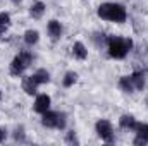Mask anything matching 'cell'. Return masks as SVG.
<instances>
[{"instance_id":"17","label":"cell","mask_w":148,"mask_h":146,"mask_svg":"<svg viewBox=\"0 0 148 146\" xmlns=\"http://www.w3.org/2000/svg\"><path fill=\"white\" fill-rule=\"evenodd\" d=\"M107 36H109V35L97 31V33H93V36H91V41L95 43V46H97L98 50H105V46H107Z\"/></svg>"},{"instance_id":"5","label":"cell","mask_w":148,"mask_h":146,"mask_svg":"<svg viewBox=\"0 0 148 146\" xmlns=\"http://www.w3.org/2000/svg\"><path fill=\"white\" fill-rule=\"evenodd\" d=\"M95 132L103 143H107V145H114L115 143V131H114V126H112L110 120L98 119L95 122Z\"/></svg>"},{"instance_id":"21","label":"cell","mask_w":148,"mask_h":146,"mask_svg":"<svg viewBox=\"0 0 148 146\" xmlns=\"http://www.w3.org/2000/svg\"><path fill=\"white\" fill-rule=\"evenodd\" d=\"M64 141H66L67 145H71V146H74V145H79V143H81L74 129H71V131H67V132H66V138H64Z\"/></svg>"},{"instance_id":"18","label":"cell","mask_w":148,"mask_h":146,"mask_svg":"<svg viewBox=\"0 0 148 146\" xmlns=\"http://www.w3.org/2000/svg\"><path fill=\"white\" fill-rule=\"evenodd\" d=\"M77 77H79L77 72H74V71H67V72L64 74V77H62V86L67 88V89L73 88L74 84L77 83Z\"/></svg>"},{"instance_id":"24","label":"cell","mask_w":148,"mask_h":146,"mask_svg":"<svg viewBox=\"0 0 148 146\" xmlns=\"http://www.w3.org/2000/svg\"><path fill=\"white\" fill-rule=\"evenodd\" d=\"M2 100H3V91H2V88H0V103H2Z\"/></svg>"},{"instance_id":"7","label":"cell","mask_w":148,"mask_h":146,"mask_svg":"<svg viewBox=\"0 0 148 146\" xmlns=\"http://www.w3.org/2000/svg\"><path fill=\"white\" fill-rule=\"evenodd\" d=\"M52 107V98H50V95H47V93H40L35 96V102H33V112L38 113V115H41V113H45L47 110H50Z\"/></svg>"},{"instance_id":"14","label":"cell","mask_w":148,"mask_h":146,"mask_svg":"<svg viewBox=\"0 0 148 146\" xmlns=\"http://www.w3.org/2000/svg\"><path fill=\"white\" fill-rule=\"evenodd\" d=\"M71 53H73V57L76 60H86L88 59V48L83 41H74Z\"/></svg>"},{"instance_id":"20","label":"cell","mask_w":148,"mask_h":146,"mask_svg":"<svg viewBox=\"0 0 148 146\" xmlns=\"http://www.w3.org/2000/svg\"><path fill=\"white\" fill-rule=\"evenodd\" d=\"M12 139L16 143H26V129L24 126H16L12 131Z\"/></svg>"},{"instance_id":"10","label":"cell","mask_w":148,"mask_h":146,"mask_svg":"<svg viewBox=\"0 0 148 146\" xmlns=\"http://www.w3.org/2000/svg\"><path fill=\"white\" fill-rule=\"evenodd\" d=\"M136 124H138V120H136V117L131 115V113H122V115L119 117V127H121L122 131H126V132H134Z\"/></svg>"},{"instance_id":"22","label":"cell","mask_w":148,"mask_h":146,"mask_svg":"<svg viewBox=\"0 0 148 146\" xmlns=\"http://www.w3.org/2000/svg\"><path fill=\"white\" fill-rule=\"evenodd\" d=\"M9 138V129L5 126H0V145H3Z\"/></svg>"},{"instance_id":"16","label":"cell","mask_w":148,"mask_h":146,"mask_svg":"<svg viewBox=\"0 0 148 146\" xmlns=\"http://www.w3.org/2000/svg\"><path fill=\"white\" fill-rule=\"evenodd\" d=\"M33 76V79L38 83V86H43V84H48L50 81H52V77H50V72L47 71V69H43V67H40L36 69L35 72L31 74Z\"/></svg>"},{"instance_id":"12","label":"cell","mask_w":148,"mask_h":146,"mask_svg":"<svg viewBox=\"0 0 148 146\" xmlns=\"http://www.w3.org/2000/svg\"><path fill=\"white\" fill-rule=\"evenodd\" d=\"M45 12H47V5H45V2H41V0L33 2V5L29 7V17L35 19V21H40V19L45 16Z\"/></svg>"},{"instance_id":"11","label":"cell","mask_w":148,"mask_h":146,"mask_svg":"<svg viewBox=\"0 0 148 146\" xmlns=\"http://www.w3.org/2000/svg\"><path fill=\"white\" fill-rule=\"evenodd\" d=\"M129 76H131V81H133V84H134L136 93H138V91H143V89H145V86H147V72L138 69V71L131 72Z\"/></svg>"},{"instance_id":"9","label":"cell","mask_w":148,"mask_h":146,"mask_svg":"<svg viewBox=\"0 0 148 146\" xmlns=\"http://www.w3.org/2000/svg\"><path fill=\"white\" fill-rule=\"evenodd\" d=\"M21 88L28 96H36L38 95V83L33 79V76H21Z\"/></svg>"},{"instance_id":"6","label":"cell","mask_w":148,"mask_h":146,"mask_svg":"<svg viewBox=\"0 0 148 146\" xmlns=\"http://www.w3.org/2000/svg\"><path fill=\"white\" fill-rule=\"evenodd\" d=\"M47 35H48L52 43H59L60 38L64 36V26H62V23L57 21V19H50L47 23Z\"/></svg>"},{"instance_id":"2","label":"cell","mask_w":148,"mask_h":146,"mask_svg":"<svg viewBox=\"0 0 148 146\" xmlns=\"http://www.w3.org/2000/svg\"><path fill=\"white\" fill-rule=\"evenodd\" d=\"M97 16L102 21H107V23L124 24L127 21V9L119 2H103V3L98 5Z\"/></svg>"},{"instance_id":"15","label":"cell","mask_w":148,"mask_h":146,"mask_svg":"<svg viewBox=\"0 0 148 146\" xmlns=\"http://www.w3.org/2000/svg\"><path fill=\"white\" fill-rule=\"evenodd\" d=\"M23 41H24V45L26 46H35L38 45V41H40V31L38 29H26L24 31V35H23Z\"/></svg>"},{"instance_id":"3","label":"cell","mask_w":148,"mask_h":146,"mask_svg":"<svg viewBox=\"0 0 148 146\" xmlns=\"http://www.w3.org/2000/svg\"><path fill=\"white\" fill-rule=\"evenodd\" d=\"M35 62V55L29 50H21L14 55V59L9 64V74L12 77H21Z\"/></svg>"},{"instance_id":"1","label":"cell","mask_w":148,"mask_h":146,"mask_svg":"<svg viewBox=\"0 0 148 146\" xmlns=\"http://www.w3.org/2000/svg\"><path fill=\"white\" fill-rule=\"evenodd\" d=\"M133 46H134V43H133L131 38L119 36V35H109L107 36V46H105V50H107V55L110 59L122 60V59H126L131 53Z\"/></svg>"},{"instance_id":"23","label":"cell","mask_w":148,"mask_h":146,"mask_svg":"<svg viewBox=\"0 0 148 146\" xmlns=\"http://www.w3.org/2000/svg\"><path fill=\"white\" fill-rule=\"evenodd\" d=\"M10 2H12L14 5H21V3H23V0H10Z\"/></svg>"},{"instance_id":"8","label":"cell","mask_w":148,"mask_h":146,"mask_svg":"<svg viewBox=\"0 0 148 146\" xmlns=\"http://www.w3.org/2000/svg\"><path fill=\"white\" fill-rule=\"evenodd\" d=\"M134 146H147L148 145V122H138L134 129Z\"/></svg>"},{"instance_id":"19","label":"cell","mask_w":148,"mask_h":146,"mask_svg":"<svg viewBox=\"0 0 148 146\" xmlns=\"http://www.w3.org/2000/svg\"><path fill=\"white\" fill-rule=\"evenodd\" d=\"M10 23H12L10 14H9V12H5V10H3V12H0V36L7 33V29L10 28Z\"/></svg>"},{"instance_id":"13","label":"cell","mask_w":148,"mask_h":146,"mask_svg":"<svg viewBox=\"0 0 148 146\" xmlns=\"http://www.w3.org/2000/svg\"><path fill=\"white\" fill-rule=\"evenodd\" d=\"M117 88H119L122 93H127V95L136 93L134 84H133V81H131V76H129V74H127V76H121V77H119V81H117Z\"/></svg>"},{"instance_id":"4","label":"cell","mask_w":148,"mask_h":146,"mask_svg":"<svg viewBox=\"0 0 148 146\" xmlns=\"http://www.w3.org/2000/svg\"><path fill=\"white\" fill-rule=\"evenodd\" d=\"M41 126L45 129L64 131L67 127V113L62 110H47L45 113H41Z\"/></svg>"}]
</instances>
